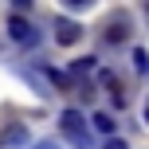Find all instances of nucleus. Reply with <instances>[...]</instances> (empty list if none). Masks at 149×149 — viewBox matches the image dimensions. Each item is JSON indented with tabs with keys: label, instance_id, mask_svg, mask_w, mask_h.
Returning a JSON list of instances; mask_svg holds the SVG:
<instances>
[{
	"label": "nucleus",
	"instance_id": "f257e3e1",
	"mask_svg": "<svg viewBox=\"0 0 149 149\" xmlns=\"http://www.w3.org/2000/svg\"><path fill=\"white\" fill-rule=\"evenodd\" d=\"M59 130H63V134H67L79 149H86V145H90V137H86V122H82V114H79V110H63Z\"/></svg>",
	"mask_w": 149,
	"mask_h": 149
},
{
	"label": "nucleus",
	"instance_id": "f03ea898",
	"mask_svg": "<svg viewBox=\"0 0 149 149\" xmlns=\"http://www.w3.org/2000/svg\"><path fill=\"white\" fill-rule=\"evenodd\" d=\"M8 36H12L16 43H28V47L39 39V36H36V28H31V24L24 20V16H12V20H8Z\"/></svg>",
	"mask_w": 149,
	"mask_h": 149
},
{
	"label": "nucleus",
	"instance_id": "7ed1b4c3",
	"mask_svg": "<svg viewBox=\"0 0 149 149\" xmlns=\"http://www.w3.org/2000/svg\"><path fill=\"white\" fill-rule=\"evenodd\" d=\"M79 36H82V28L74 20H55V39H59L63 47H71V43H79Z\"/></svg>",
	"mask_w": 149,
	"mask_h": 149
},
{
	"label": "nucleus",
	"instance_id": "20e7f679",
	"mask_svg": "<svg viewBox=\"0 0 149 149\" xmlns=\"http://www.w3.org/2000/svg\"><path fill=\"white\" fill-rule=\"evenodd\" d=\"M126 36H130V24H126V20H114L110 31H106V39H110V43H118V39H126Z\"/></svg>",
	"mask_w": 149,
	"mask_h": 149
},
{
	"label": "nucleus",
	"instance_id": "39448f33",
	"mask_svg": "<svg viewBox=\"0 0 149 149\" xmlns=\"http://www.w3.org/2000/svg\"><path fill=\"white\" fill-rule=\"evenodd\" d=\"M90 71H94V59H74L71 63V74H74V79H86Z\"/></svg>",
	"mask_w": 149,
	"mask_h": 149
},
{
	"label": "nucleus",
	"instance_id": "423d86ee",
	"mask_svg": "<svg viewBox=\"0 0 149 149\" xmlns=\"http://www.w3.org/2000/svg\"><path fill=\"white\" fill-rule=\"evenodd\" d=\"M94 130L98 134H114V118L110 114H94Z\"/></svg>",
	"mask_w": 149,
	"mask_h": 149
},
{
	"label": "nucleus",
	"instance_id": "0eeeda50",
	"mask_svg": "<svg viewBox=\"0 0 149 149\" xmlns=\"http://www.w3.org/2000/svg\"><path fill=\"white\" fill-rule=\"evenodd\" d=\"M24 141V126H16V130H8L4 137H0V145H20Z\"/></svg>",
	"mask_w": 149,
	"mask_h": 149
},
{
	"label": "nucleus",
	"instance_id": "6e6552de",
	"mask_svg": "<svg viewBox=\"0 0 149 149\" xmlns=\"http://www.w3.org/2000/svg\"><path fill=\"white\" fill-rule=\"evenodd\" d=\"M134 63H137V71H149V55L145 51H134Z\"/></svg>",
	"mask_w": 149,
	"mask_h": 149
},
{
	"label": "nucleus",
	"instance_id": "1a4fd4ad",
	"mask_svg": "<svg viewBox=\"0 0 149 149\" xmlns=\"http://www.w3.org/2000/svg\"><path fill=\"white\" fill-rule=\"evenodd\" d=\"M36 149H59V141H39Z\"/></svg>",
	"mask_w": 149,
	"mask_h": 149
},
{
	"label": "nucleus",
	"instance_id": "9d476101",
	"mask_svg": "<svg viewBox=\"0 0 149 149\" xmlns=\"http://www.w3.org/2000/svg\"><path fill=\"white\" fill-rule=\"evenodd\" d=\"M106 149H126V141H106Z\"/></svg>",
	"mask_w": 149,
	"mask_h": 149
},
{
	"label": "nucleus",
	"instance_id": "9b49d317",
	"mask_svg": "<svg viewBox=\"0 0 149 149\" xmlns=\"http://www.w3.org/2000/svg\"><path fill=\"white\" fill-rule=\"evenodd\" d=\"M145 122H149V102H145Z\"/></svg>",
	"mask_w": 149,
	"mask_h": 149
},
{
	"label": "nucleus",
	"instance_id": "f8f14e48",
	"mask_svg": "<svg viewBox=\"0 0 149 149\" xmlns=\"http://www.w3.org/2000/svg\"><path fill=\"white\" fill-rule=\"evenodd\" d=\"M145 12H149V8H145Z\"/></svg>",
	"mask_w": 149,
	"mask_h": 149
}]
</instances>
